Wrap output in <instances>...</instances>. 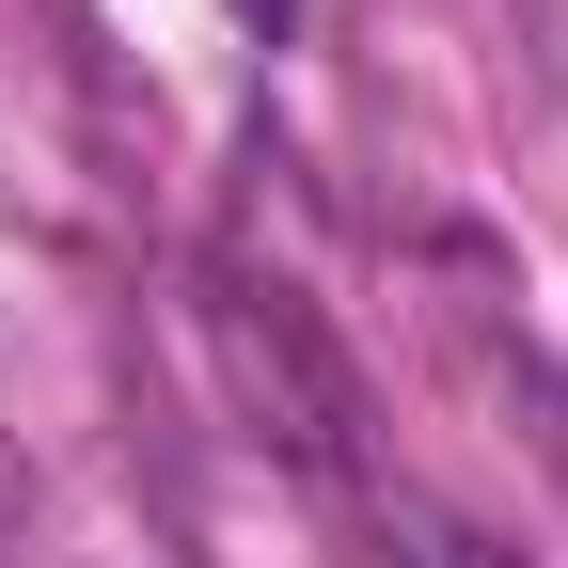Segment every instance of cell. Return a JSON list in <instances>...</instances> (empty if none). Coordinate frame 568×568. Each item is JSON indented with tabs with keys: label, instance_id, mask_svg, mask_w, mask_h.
<instances>
[{
	"label": "cell",
	"instance_id": "1",
	"mask_svg": "<svg viewBox=\"0 0 568 568\" xmlns=\"http://www.w3.org/2000/svg\"><path fill=\"white\" fill-rule=\"evenodd\" d=\"M222 17H237V32H284V0H222Z\"/></svg>",
	"mask_w": 568,
	"mask_h": 568
}]
</instances>
